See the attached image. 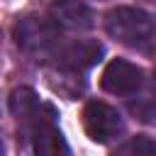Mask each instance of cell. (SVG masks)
Segmentation results:
<instances>
[{"label": "cell", "instance_id": "1", "mask_svg": "<svg viewBox=\"0 0 156 156\" xmlns=\"http://www.w3.org/2000/svg\"><path fill=\"white\" fill-rule=\"evenodd\" d=\"M107 34L115 37L122 44L129 46H141L146 41H151L154 37V22L146 12L134 10V7H117L107 15L105 20Z\"/></svg>", "mask_w": 156, "mask_h": 156}, {"label": "cell", "instance_id": "2", "mask_svg": "<svg viewBox=\"0 0 156 156\" xmlns=\"http://www.w3.org/2000/svg\"><path fill=\"white\" fill-rule=\"evenodd\" d=\"M122 127H124L122 115L112 105L100 102V100H90L83 107V129L93 141L107 144L110 139H115L122 132Z\"/></svg>", "mask_w": 156, "mask_h": 156}, {"label": "cell", "instance_id": "3", "mask_svg": "<svg viewBox=\"0 0 156 156\" xmlns=\"http://www.w3.org/2000/svg\"><path fill=\"white\" fill-rule=\"evenodd\" d=\"M141 80H144V71L127 58H112L100 76L102 90L112 95H129L141 85Z\"/></svg>", "mask_w": 156, "mask_h": 156}, {"label": "cell", "instance_id": "4", "mask_svg": "<svg viewBox=\"0 0 156 156\" xmlns=\"http://www.w3.org/2000/svg\"><path fill=\"white\" fill-rule=\"evenodd\" d=\"M51 12H54L56 22H61L66 27H73V29H90L93 27L90 10L78 0H54Z\"/></svg>", "mask_w": 156, "mask_h": 156}, {"label": "cell", "instance_id": "5", "mask_svg": "<svg viewBox=\"0 0 156 156\" xmlns=\"http://www.w3.org/2000/svg\"><path fill=\"white\" fill-rule=\"evenodd\" d=\"M32 136H34L37 154H66L68 151V146L54 122H44V124L32 127Z\"/></svg>", "mask_w": 156, "mask_h": 156}, {"label": "cell", "instance_id": "6", "mask_svg": "<svg viewBox=\"0 0 156 156\" xmlns=\"http://www.w3.org/2000/svg\"><path fill=\"white\" fill-rule=\"evenodd\" d=\"M15 37H17V44L24 46V49H29V46H44V44L54 41V32L46 24H39L34 20H27V22L17 24Z\"/></svg>", "mask_w": 156, "mask_h": 156}, {"label": "cell", "instance_id": "7", "mask_svg": "<svg viewBox=\"0 0 156 156\" xmlns=\"http://www.w3.org/2000/svg\"><path fill=\"white\" fill-rule=\"evenodd\" d=\"M102 54V46L100 44H95V41H76V44H71V49H66V54H63V58H66V63L68 66H73V68H85V66H90V63H95V58Z\"/></svg>", "mask_w": 156, "mask_h": 156}, {"label": "cell", "instance_id": "8", "mask_svg": "<svg viewBox=\"0 0 156 156\" xmlns=\"http://www.w3.org/2000/svg\"><path fill=\"white\" fill-rule=\"evenodd\" d=\"M156 144L149 136H132L127 144L117 146V154H154Z\"/></svg>", "mask_w": 156, "mask_h": 156}]
</instances>
